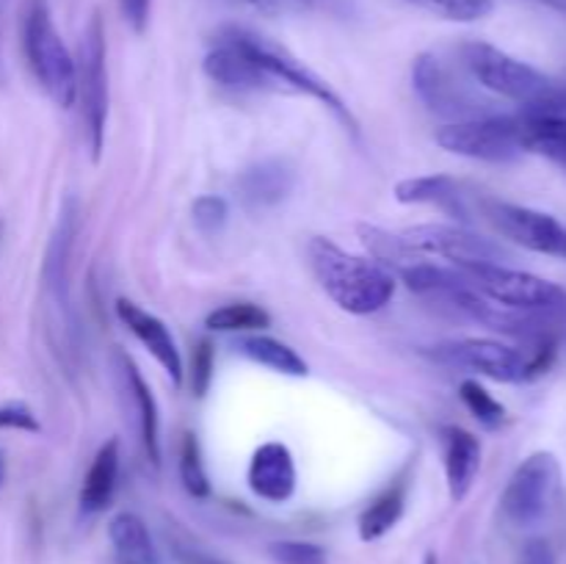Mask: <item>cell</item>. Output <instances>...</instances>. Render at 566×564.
Here are the masks:
<instances>
[{
    "instance_id": "6da1fadb",
    "label": "cell",
    "mask_w": 566,
    "mask_h": 564,
    "mask_svg": "<svg viewBox=\"0 0 566 564\" xmlns=\"http://www.w3.org/2000/svg\"><path fill=\"white\" fill-rule=\"evenodd\" d=\"M307 254L315 280L340 310L370 315L390 304L398 280L379 260L346 252L329 238H313Z\"/></svg>"
},
{
    "instance_id": "7a4b0ae2",
    "label": "cell",
    "mask_w": 566,
    "mask_h": 564,
    "mask_svg": "<svg viewBox=\"0 0 566 564\" xmlns=\"http://www.w3.org/2000/svg\"><path fill=\"white\" fill-rule=\"evenodd\" d=\"M556 343L539 346H509L492 337H459V341L437 343L429 348V357L453 370L486 376L492 382L520 385L545 374L556 359Z\"/></svg>"
},
{
    "instance_id": "3957f363",
    "label": "cell",
    "mask_w": 566,
    "mask_h": 564,
    "mask_svg": "<svg viewBox=\"0 0 566 564\" xmlns=\"http://www.w3.org/2000/svg\"><path fill=\"white\" fill-rule=\"evenodd\" d=\"M22 48L28 66L39 86L61 108H72L77 100V66L64 39L55 31L48 0H28L22 11Z\"/></svg>"
},
{
    "instance_id": "277c9868",
    "label": "cell",
    "mask_w": 566,
    "mask_h": 564,
    "mask_svg": "<svg viewBox=\"0 0 566 564\" xmlns=\"http://www.w3.org/2000/svg\"><path fill=\"white\" fill-rule=\"evenodd\" d=\"M457 269V265H453ZM459 274L479 293L495 304L517 313L547 315L566 324V288L551 280L528 274V271L509 269L503 263H475L459 265Z\"/></svg>"
},
{
    "instance_id": "5b68a950",
    "label": "cell",
    "mask_w": 566,
    "mask_h": 564,
    "mask_svg": "<svg viewBox=\"0 0 566 564\" xmlns=\"http://www.w3.org/2000/svg\"><path fill=\"white\" fill-rule=\"evenodd\" d=\"M224 33L230 39H235V42L241 44V48L247 50V53L252 55V59L258 61V64L263 66V70L269 72L276 83H280L282 92L307 94V97L318 100V103L326 105V108H329L332 114L343 122V125H348V130L357 133V119H354V114L348 111V105L343 103L340 94H337L335 88H332L329 83L318 75V72L310 70L302 59H296L291 50L282 48V44L274 42V39L263 36V33L249 31V28L227 25Z\"/></svg>"
},
{
    "instance_id": "8992f818",
    "label": "cell",
    "mask_w": 566,
    "mask_h": 564,
    "mask_svg": "<svg viewBox=\"0 0 566 564\" xmlns=\"http://www.w3.org/2000/svg\"><path fill=\"white\" fill-rule=\"evenodd\" d=\"M462 61L470 75L490 88L497 97H506L512 103L531 108V105L547 103L558 94V83L539 72L536 66L503 53L495 44L486 42H468L462 48Z\"/></svg>"
},
{
    "instance_id": "52a82bcc",
    "label": "cell",
    "mask_w": 566,
    "mask_h": 564,
    "mask_svg": "<svg viewBox=\"0 0 566 564\" xmlns=\"http://www.w3.org/2000/svg\"><path fill=\"white\" fill-rule=\"evenodd\" d=\"M562 490V462L556 453L536 451L525 457L503 487L501 514L514 529H531L551 514Z\"/></svg>"
},
{
    "instance_id": "ba28073f",
    "label": "cell",
    "mask_w": 566,
    "mask_h": 564,
    "mask_svg": "<svg viewBox=\"0 0 566 564\" xmlns=\"http://www.w3.org/2000/svg\"><path fill=\"white\" fill-rule=\"evenodd\" d=\"M437 144L451 155L484 164H512L525 155L517 130V116H473L448 122L434 133Z\"/></svg>"
},
{
    "instance_id": "9c48e42d",
    "label": "cell",
    "mask_w": 566,
    "mask_h": 564,
    "mask_svg": "<svg viewBox=\"0 0 566 564\" xmlns=\"http://www.w3.org/2000/svg\"><path fill=\"white\" fill-rule=\"evenodd\" d=\"M77 100L86 122L88 149L94 160L103 155L105 125H108V70H105V31L97 14L88 20L77 48Z\"/></svg>"
},
{
    "instance_id": "30bf717a",
    "label": "cell",
    "mask_w": 566,
    "mask_h": 564,
    "mask_svg": "<svg viewBox=\"0 0 566 564\" xmlns=\"http://www.w3.org/2000/svg\"><path fill=\"white\" fill-rule=\"evenodd\" d=\"M401 238L420 258H442L457 269L506 260V249L501 243L479 236L468 224H418L403 230Z\"/></svg>"
},
{
    "instance_id": "8fae6325",
    "label": "cell",
    "mask_w": 566,
    "mask_h": 564,
    "mask_svg": "<svg viewBox=\"0 0 566 564\" xmlns=\"http://www.w3.org/2000/svg\"><path fill=\"white\" fill-rule=\"evenodd\" d=\"M479 208L484 213V219L501 232L503 238L514 241L517 247L531 249V252L539 254H553V258H562V249L566 241V224L551 213H542V210L525 208V205L503 202L495 197H481Z\"/></svg>"
},
{
    "instance_id": "7c38bea8",
    "label": "cell",
    "mask_w": 566,
    "mask_h": 564,
    "mask_svg": "<svg viewBox=\"0 0 566 564\" xmlns=\"http://www.w3.org/2000/svg\"><path fill=\"white\" fill-rule=\"evenodd\" d=\"M412 86L418 92L420 103L437 116H453L459 119H473L479 114V103L470 97L468 88L453 77V72L442 64L437 55L420 53L412 64Z\"/></svg>"
},
{
    "instance_id": "4fadbf2b",
    "label": "cell",
    "mask_w": 566,
    "mask_h": 564,
    "mask_svg": "<svg viewBox=\"0 0 566 564\" xmlns=\"http://www.w3.org/2000/svg\"><path fill=\"white\" fill-rule=\"evenodd\" d=\"M77 230H81V208H77L75 197H66L42 263L44 293L53 307L61 310V315H70V265Z\"/></svg>"
},
{
    "instance_id": "5bb4252c",
    "label": "cell",
    "mask_w": 566,
    "mask_h": 564,
    "mask_svg": "<svg viewBox=\"0 0 566 564\" xmlns=\"http://www.w3.org/2000/svg\"><path fill=\"white\" fill-rule=\"evenodd\" d=\"M205 75L232 92H282L280 83L224 31H219L213 50L205 55Z\"/></svg>"
},
{
    "instance_id": "9a60e30c",
    "label": "cell",
    "mask_w": 566,
    "mask_h": 564,
    "mask_svg": "<svg viewBox=\"0 0 566 564\" xmlns=\"http://www.w3.org/2000/svg\"><path fill=\"white\" fill-rule=\"evenodd\" d=\"M249 490L269 503L291 501L296 492V459L285 442L269 440L252 453L247 470Z\"/></svg>"
},
{
    "instance_id": "2e32d148",
    "label": "cell",
    "mask_w": 566,
    "mask_h": 564,
    "mask_svg": "<svg viewBox=\"0 0 566 564\" xmlns=\"http://www.w3.org/2000/svg\"><path fill=\"white\" fill-rule=\"evenodd\" d=\"M116 315H119L122 324L133 332L138 343L158 359L160 368L166 370L175 385L182 382V357H180V348H177L175 335L169 332V326L153 315L149 310H144L142 304L130 302V299H116Z\"/></svg>"
},
{
    "instance_id": "e0dca14e",
    "label": "cell",
    "mask_w": 566,
    "mask_h": 564,
    "mask_svg": "<svg viewBox=\"0 0 566 564\" xmlns=\"http://www.w3.org/2000/svg\"><path fill=\"white\" fill-rule=\"evenodd\" d=\"M116 370H119L122 393L130 401L133 412H136V426L138 435H142L144 453H147L149 462L158 468L160 464V418H158V401H155L153 390L144 382L142 370L136 368L130 357L125 352H116Z\"/></svg>"
},
{
    "instance_id": "ac0fdd59",
    "label": "cell",
    "mask_w": 566,
    "mask_h": 564,
    "mask_svg": "<svg viewBox=\"0 0 566 564\" xmlns=\"http://www.w3.org/2000/svg\"><path fill=\"white\" fill-rule=\"evenodd\" d=\"M442 459H446L448 495L453 503H462L473 490L481 470V440L462 426H442L440 429Z\"/></svg>"
},
{
    "instance_id": "d6986e66",
    "label": "cell",
    "mask_w": 566,
    "mask_h": 564,
    "mask_svg": "<svg viewBox=\"0 0 566 564\" xmlns=\"http://www.w3.org/2000/svg\"><path fill=\"white\" fill-rule=\"evenodd\" d=\"M293 186H296V171L287 160L280 158L260 160V164L241 171L235 180L238 197L254 210L276 208L280 202H285L291 197Z\"/></svg>"
},
{
    "instance_id": "ffe728a7",
    "label": "cell",
    "mask_w": 566,
    "mask_h": 564,
    "mask_svg": "<svg viewBox=\"0 0 566 564\" xmlns=\"http://www.w3.org/2000/svg\"><path fill=\"white\" fill-rule=\"evenodd\" d=\"M396 199L401 205H431V208H440L448 216L462 221V224L470 221L468 194L448 175L407 177V180H401L396 186Z\"/></svg>"
},
{
    "instance_id": "44dd1931",
    "label": "cell",
    "mask_w": 566,
    "mask_h": 564,
    "mask_svg": "<svg viewBox=\"0 0 566 564\" xmlns=\"http://www.w3.org/2000/svg\"><path fill=\"white\" fill-rule=\"evenodd\" d=\"M407 495H409V468L401 476L390 481L368 506L359 512L357 531L363 542H376L385 534H390L403 518V509H407Z\"/></svg>"
},
{
    "instance_id": "7402d4cb",
    "label": "cell",
    "mask_w": 566,
    "mask_h": 564,
    "mask_svg": "<svg viewBox=\"0 0 566 564\" xmlns=\"http://www.w3.org/2000/svg\"><path fill=\"white\" fill-rule=\"evenodd\" d=\"M116 481H119V440H108L99 446V451L94 453L92 464H88V473L83 479L81 503L83 514H99L111 506L116 492Z\"/></svg>"
},
{
    "instance_id": "603a6c76",
    "label": "cell",
    "mask_w": 566,
    "mask_h": 564,
    "mask_svg": "<svg viewBox=\"0 0 566 564\" xmlns=\"http://www.w3.org/2000/svg\"><path fill=\"white\" fill-rule=\"evenodd\" d=\"M108 540L116 558L127 564H160L147 523L133 512H119L108 520Z\"/></svg>"
},
{
    "instance_id": "cb8c5ba5",
    "label": "cell",
    "mask_w": 566,
    "mask_h": 564,
    "mask_svg": "<svg viewBox=\"0 0 566 564\" xmlns=\"http://www.w3.org/2000/svg\"><path fill=\"white\" fill-rule=\"evenodd\" d=\"M238 352L243 357H249L252 363L263 365V368L274 370V374L282 376H307L310 368L304 363L302 354L296 348H291L287 343L276 341V337L269 335H243L241 341L235 343Z\"/></svg>"
},
{
    "instance_id": "d4e9b609",
    "label": "cell",
    "mask_w": 566,
    "mask_h": 564,
    "mask_svg": "<svg viewBox=\"0 0 566 564\" xmlns=\"http://www.w3.org/2000/svg\"><path fill=\"white\" fill-rule=\"evenodd\" d=\"M205 326L216 332H254L271 326V315L252 302H232L213 310L205 318Z\"/></svg>"
},
{
    "instance_id": "484cf974",
    "label": "cell",
    "mask_w": 566,
    "mask_h": 564,
    "mask_svg": "<svg viewBox=\"0 0 566 564\" xmlns=\"http://www.w3.org/2000/svg\"><path fill=\"white\" fill-rule=\"evenodd\" d=\"M459 396H462L470 415H473L481 426H486V429H501V426L506 424V407H503L481 382L464 379L462 385H459Z\"/></svg>"
},
{
    "instance_id": "4316f807",
    "label": "cell",
    "mask_w": 566,
    "mask_h": 564,
    "mask_svg": "<svg viewBox=\"0 0 566 564\" xmlns=\"http://www.w3.org/2000/svg\"><path fill=\"white\" fill-rule=\"evenodd\" d=\"M180 481L191 498H208L210 495L208 470H205L197 435H191V431H186V435H182V442H180Z\"/></svg>"
},
{
    "instance_id": "83f0119b",
    "label": "cell",
    "mask_w": 566,
    "mask_h": 564,
    "mask_svg": "<svg viewBox=\"0 0 566 564\" xmlns=\"http://www.w3.org/2000/svg\"><path fill=\"white\" fill-rule=\"evenodd\" d=\"M409 3L451 22H479L495 11V0H409Z\"/></svg>"
},
{
    "instance_id": "f1b7e54d",
    "label": "cell",
    "mask_w": 566,
    "mask_h": 564,
    "mask_svg": "<svg viewBox=\"0 0 566 564\" xmlns=\"http://www.w3.org/2000/svg\"><path fill=\"white\" fill-rule=\"evenodd\" d=\"M191 216H193V224H197L205 236H213V232L224 230L227 219H230V205H227L224 197L205 194V197L193 199Z\"/></svg>"
},
{
    "instance_id": "f546056e",
    "label": "cell",
    "mask_w": 566,
    "mask_h": 564,
    "mask_svg": "<svg viewBox=\"0 0 566 564\" xmlns=\"http://www.w3.org/2000/svg\"><path fill=\"white\" fill-rule=\"evenodd\" d=\"M269 553L276 564H326L324 547L304 540L271 542Z\"/></svg>"
},
{
    "instance_id": "4dcf8cb0",
    "label": "cell",
    "mask_w": 566,
    "mask_h": 564,
    "mask_svg": "<svg viewBox=\"0 0 566 564\" xmlns=\"http://www.w3.org/2000/svg\"><path fill=\"white\" fill-rule=\"evenodd\" d=\"M0 429H17L28 431V435H36V431H42V424H39V418L25 401H9L0 404Z\"/></svg>"
},
{
    "instance_id": "1f68e13d",
    "label": "cell",
    "mask_w": 566,
    "mask_h": 564,
    "mask_svg": "<svg viewBox=\"0 0 566 564\" xmlns=\"http://www.w3.org/2000/svg\"><path fill=\"white\" fill-rule=\"evenodd\" d=\"M213 382V346L210 341H199L191 357V387L197 396H205Z\"/></svg>"
},
{
    "instance_id": "d6a6232c",
    "label": "cell",
    "mask_w": 566,
    "mask_h": 564,
    "mask_svg": "<svg viewBox=\"0 0 566 564\" xmlns=\"http://www.w3.org/2000/svg\"><path fill=\"white\" fill-rule=\"evenodd\" d=\"M520 564H556V551L547 540L542 536H534L523 545V553H520Z\"/></svg>"
},
{
    "instance_id": "836d02e7",
    "label": "cell",
    "mask_w": 566,
    "mask_h": 564,
    "mask_svg": "<svg viewBox=\"0 0 566 564\" xmlns=\"http://www.w3.org/2000/svg\"><path fill=\"white\" fill-rule=\"evenodd\" d=\"M149 6H153V0H119L122 14L136 33H144V28H147Z\"/></svg>"
},
{
    "instance_id": "e575fe53",
    "label": "cell",
    "mask_w": 566,
    "mask_h": 564,
    "mask_svg": "<svg viewBox=\"0 0 566 564\" xmlns=\"http://www.w3.org/2000/svg\"><path fill=\"white\" fill-rule=\"evenodd\" d=\"M241 3H247L249 9L260 11V14H285V11H293L298 9V6H304L307 0H241Z\"/></svg>"
},
{
    "instance_id": "d590c367",
    "label": "cell",
    "mask_w": 566,
    "mask_h": 564,
    "mask_svg": "<svg viewBox=\"0 0 566 564\" xmlns=\"http://www.w3.org/2000/svg\"><path fill=\"white\" fill-rule=\"evenodd\" d=\"M534 3L547 6V9L558 11V14H566V0H534Z\"/></svg>"
},
{
    "instance_id": "8d00e7d4",
    "label": "cell",
    "mask_w": 566,
    "mask_h": 564,
    "mask_svg": "<svg viewBox=\"0 0 566 564\" xmlns=\"http://www.w3.org/2000/svg\"><path fill=\"white\" fill-rule=\"evenodd\" d=\"M6 484V453L0 451V487Z\"/></svg>"
},
{
    "instance_id": "74e56055",
    "label": "cell",
    "mask_w": 566,
    "mask_h": 564,
    "mask_svg": "<svg viewBox=\"0 0 566 564\" xmlns=\"http://www.w3.org/2000/svg\"><path fill=\"white\" fill-rule=\"evenodd\" d=\"M420 564H440V558H437V553H426Z\"/></svg>"
},
{
    "instance_id": "f35d334b",
    "label": "cell",
    "mask_w": 566,
    "mask_h": 564,
    "mask_svg": "<svg viewBox=\"0 0 566 564\" xmlns=\"http://www.w3.org/2000/svg\"><path fill=\"white\" fill-rule=\"evenodd\" d=\"M562 258L566 260V241H564V249H562Z\"/></svg>"
},
{
    "instance_id": "ab89813d",
    "label": "cell",
    "mask_w": 566,
    "mask_h": 564,
    "mask_svg": "<svg viewBox=\"0 0 566 564\" xmlns=\"http://www.w3.org/2000/svg\"><path fill=\"white\" fill-rule=\"evenodd\" d=\"M116 564H127V562H119V558H116Z\"/></svg>"
}]
</instances>
